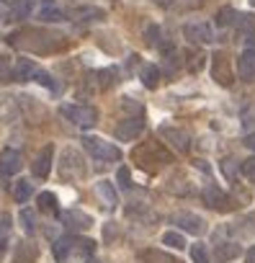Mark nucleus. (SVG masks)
Wrapping results in <instances>:
<instances>
[{
	"instance_id": "nucleus-1",
	"label": "nucleus",
	"mask_w": 255,
	"mask_h": 263,
	"mask_svg": "<svg viewBox=\"0 0 255 263\" xmlns=\"http://www.w3.org/2000/svg\"><path fill=\"white\" fill-rule=\"evenodd\" d=\"M95 242L88 237H60L54 240V258L62 263H83L90 258Z\"/></svg>"
},
{
	"instance_id": "nucleus-2",
	"label": "nucleus",
	"mask_w": 255,
	"mask_h": 263,
	"mask_svg": "<svg viewBox=\"0 0 255 263\" xmlns=\"http://www.w3.org/2000/svg\"><path fill=\"white\" fill-rule=\"evenodd\" d=\"M83 147L90 153V158L101 160V163H116L121 160V150L101 137H83Z\"/></svg>"
},
{
	"instance_id": "nucleus-3",
	"label": "nucleus",
	"mask_w": 255,
	"mask_h": 263,
	"mask_svg": "<svg viewBox=\"0 0 255 263\" xmlns=\"http://www.w3.org/2000/svg\"><path fill=\"white\" fill-rule=\"evenodd\" d=\"M60 114H62L67 121H72V124H77V126H83V129H88V126H93V124L98 121V111H95L93 106L62 103V106H60Z\"/></svg>"
},
{
	"instance_id": "nucleus-4",
	"label": "nucleus",
	"mask_w": 255,
	"mask_h": 263,
	"mask_svg": "<svg viewBox=\"0 0 255 263\" xmlns=\"http://www.w3.org/2000/svg\"><path fill=\"white\" fill-rule=\"evenodd\" d=\"M62 158H65L62 165H60V176H62V178H67V181H77V178L85 176V165L80 163V158H77L75 150H65Z\"/></svg>"
},
{
	"instance_id": "nucleus-5",
	"label": "nucleus",
	"mask_w": 255,
	"mask_h": 263,
	"mask_svg": "<svg viewBox=\"0 0 255 263\" xmlns=\"http://www.w3.org/2000/svg\"><path fill=\"white\" fill-rule=\"evenodd\" d=\"M145 132V119L142 116H129V119H124L116 129H113V135H116V140H137L140 135Z\"/></svg>"
},
{
	"instance_id": "nucleus-6",
	"label": "nucleus",
	"mask_w": 255,
	"mask_h": 263,
	"mask_svg": "<svg viewBox=\"0 0 255 263\" xmlns=\"http://www.w3.org/2000/svg\"><path fill=\"white\" fill-rule=\"evenodd\" d=\"M211 78L219 83V85H224V88H229L232 85V67H229V60H227V54L224 52H217L214 54V60H211Z\"/></svg>"
},
{
	"instance_id": "nucleus-7",
	"label": "nucleus",
	"mask_w": 255,
	"mask_h": 263,
	"mask_svg": "<svg viewBox=\"0 0 255 263\" xmlns=\"http://www.w3.org/2000/svg\"><path fill=\"white\" fill-rule=\"evenodd\" d=\"M60 219L67 230L72 232H83V230H90L93 227V217L80 212V209H70V212H60Z\"/></svg>"
},
{
	"instance_id": "nucleus-8",
	"label": "nucleus",
	"mask_w": 255,
	"mask_h": 263,
	"mask_svg": "<svg viewBox=\"0 0 255 263\" xmlns=\"http://www.w3.org/2000/svg\"><path fill=\"white\" fill-rule=\"evenodd\" d=\"M183 36H186L188 42H193V44H209V42L214 39V31H211L209 24L193 21V24H186V26H183Z\"/></svg>"
},
{
	"instance_id": "nucleus-9",
	"label": "nucleus",
	"mask_w": 255,
	"mask_h": 263,
	"mask_svg": "<svg viewBox=\"0 0 255 263\" xmlns=\"http://www.w3.org/2000/svg\"><path fill=\"white\" fill-rule=\"evenodd\" d=\"M173 222H175L181 230L191 232V235H201V232L206 230V222H204L199 214H193V212H175V214H173Z\"/></svg>"
},
{
	"instance_id": "nucleus-10",
	"label": "nucleus",
	"mask_w": 255,
	"mask_h": 263,
	"mask_svg": "<svg viewBox=\"0 0 255 263\" xmlns=\"http://www.w3.org/2000/svg\"><path fill=\"white\" fill-rule=\"evenodd\" d=\"M201 199H204V204H206L209 209H217V212H224V209H227V201H229V196H227L219 186H214V183H209V186L204 189Z\"/></svg>"
},
{
	"instance_id": "nucleus-11",
	"label": "nucleus",
	"mask_w": 255,
	"mask_h": 263,
	"mask_svg": "<svg viewBox=\"0 0 255 263\" xmlns=\"http://www.w3.org/2000/svg\"><path fill=\"white\" fill-rule=\"evenodd\" d=\"M160 137H165L175 150H188V145H191V140H188V135L183 129H175V126H160Z\"/></svg>"
},
{
	"instance_id": "nucleus-12",
	"label": "nucleus",
	"mask_w": 255,
	"mask_h": 263,
	"mask_svg": "<svg viewBox=\"0 0 255 263\" xmlns=\"http://www.w3.org/2000/svg\"><path fill=\"white\" fill-rule=\"evenodd\" d=\"M52 158H54V147H52V145H44V150L36 155V160H34V168H31L36 178H47V176H49Z\"/></svg>"
},
{
	"instance_id": "nucleus-13",
	"label": "nucleus",
	"mask_w": 255,
	"mask_h": 263,
	"mask_svg": "<svg viewBox=\"0 0 255 263\" xmlns=\"http://www.w3.org/2000/svg\"><path fill=\"white\" fill-rule=\"evenodd\" d=\"M237 75L250 80L255 75V47H247L240 57H237Z\"/></svg>"
},
{
	"instance_id": "nucleus-14",
	"label": "nucleus",
	"mask_w": 255,
	"mask_h": 263,
	"mask_svg": "<svg viewBox=\"0 0 255 263\" xmlns=\"http://www.w3.org/2000/svg\"><path fill=\"white\" fill-rule=\"evenodd\" d=\"M18 171H21V153H16V150H3L0 153V173L13 176Z\"/></svg>"
},
{
	"instance_id": "nucleus-15",
	"label": "nucleus",
	"mask_w": 255,
	"mask_h": 263,
	"mask_svg": "<svg viewBox=\"0 0 255 263\" xmlns=\"http://www.w3.org/2000/svg\"><path fill=\"white\" fill-rule=\"evenodd\" d=\"M93 194H95V199H98L101 204H106V209H113L116 201H119V196H116V191H113V186H111L108 181H98V183L93 186Z\"/></svg>"
},
{
	"instance_id": "nucleus-16",
	"label": "nucleus",
	"mask_w": 255,
	"mask_h": 263,
	"mask_svg": "<svg viewBox=\"0 0 255 263\" xmlns=\"http://www.w3.org/2000/svg\"><path fill=\"white\" fill-rule=\"evenodd\" d=\"M140 80H142L145 88H158V83H160V67L145 62V65L140 67Z\"/></svg>"
},
{
	"instance_id": "nucleus-17",
	"label": "nucleus",
	"mask_w": 255,
	"mask_h": 263,
	"mask_svg": "<svg viewBox=\"0 0 255 263\" xmlns=\"http://www.w3.org/2000/svg\"><path fill=\"white\" fill-rule=\"evenodd\" d=\"M234 29L240 36H252L255 34V13H237Z\"/></svg>"
},
{
	"instance_id": "nucleus-18",
	"label": "nucleus",
	"mask_w": 255,
	"mask_h": 263,
	"mask_svg": "<svg viewBox=\"0 0 255 263\" xmlns=\"http://www.w3.org/2000/svg\"><path fill=\"white\" fill-rule=\"evenodd\" d=\"M240 255V245L234 240H217V258L219 260H232Z\"/></svg>"
},
{
	"instance_id": "nucleus-19",
	"label": "nucleus",
	"mask_w": 255,
	"mask_h": 263,
	"mask_svg": "<svg viewBox=\"0 0 255 263\" xmlns=\"http://www.w3.org/2000/svg\"><path fill=\"white\" fill-rule=\"evenodd\" d=\"M36 13H39V18H42V21H49V24H52V21H62V11L52 3V0H44V3L39 6V11H36Z\"/></svg>"
},
{
	"instance_id": "nucleus-20",
	"label": "nucleus",
	"mask_w": 255,
	"mask_h": 263,
	"mask_svg": "<svg viewBox=\"0 0 255 263\" xmlns=\"http://www.w3.org/2000/svg\"><path fill=\"white\" fill-rule=\"evenodd\" d=\"M36 70H39V67H36L31 60H18V65H16V70H13V80H29V78H34Z\"/></svg>"
},
{
	"instance_id": "nucleus-21",
	"label": "nucleus",
	"mask_w": 255,
	"mask_h": 263,
	"mask_svg": "<svg viewBox=\"0 0 255 263\" xmlns=\"http://www.w3.org/2000/svg\"><path fill=\"white\" fill-rule=\"evenodd\" d=\"M70 16H72L75 21H101L106 13H103L101 8H75Z\"/></svg>"
},
{
	"instance_id": "nucleus-22",
	"label": "nucleus",
	"mask_w": 255,
	"mask_h": 263,
	"mask_svg": "<svg viewBox=\"0 0 255 263\" xmlns=\"http://www.w3.org/2000/svg\"><path fill=\"white\" fill-rule=\"evenodd\" d=\"M39 209H42V212H49V214H57V217H60V206H57V196H54L52 191H44V194L39 196Z\"/></svg>"
},
{
	"instance_id": "nucleus-23",
	"label": "nucleus",
	"mask_w": 255,
	"mask_h": 263,
	"mask_svg": "<svg viewBox=\"0 0 255 263\" xmlns=\"http://www.w3.org/2000/svg\"><path fill=\"white\" fill-rule=\"evenodd\" d=\"M21 227H24V232L26 235H34V230H36V217H34V212L31 209H21Z\"/></svg>"
},
{
	"instance_id": "nucleus-24",
	"label": "nucleus",
	"mask_w": 255,
	"mask_h": 263,
	"mask_svg": "<svg viewBox=\"0 0 255 263\" xmlns=\"http://www.w3.org/2000/svg\"><path fill=\"white\" fill-rule=\"evenodd\" d=\"M234 18H237V11L229 8V6H224L217 13V26H229V24H234Z\"/></svg>"
},
{
	"instance_id": "nucleus-25",
	"label": "nucleus",
	"mask_w": 255,
	"mask_h": 263,
	"mask_svg": "<svg viewBox=\"0 0 255 263\" xmlns=\"http://www.w3.org/2000/svg\"><path fill=\"white\" fill-rule=\"evenodd\" d=\"M31 194H34V189H31V183H29V181H18V183H16V189H13L16 201H29V199H31Z\"/></svg>"
},
{
	"instance_id": "nucleus-26",
	"label": "nucleus",
	"mask_w": 255,
	"mask_h": 263,
	"mask_svg": "<svg viewBox=\"0 0 255 263\" xmlns=\"http://www.w3.org/2000/svg\"><path fill=\"white\" fill-rule=\"evenodd\" d=\"M163 242H165L168 248H175V250H183V248H186V237H183L181 232H165V235H163Z\"/></svg>"
},
{
	"instance_id": "nucleus-27",
	"label": "nucleus",
	"mask_w": 255,
	"mask_h": 263,
	"mask_svg": "<svg viewBox=\"0 0 255 263\" xmlns=\"http://www.w3.org/2000/svg\"><path fill=\"white\" fill-rule=\"evenodd\" d=\"M29 13H31V3H29V0H13V8H11L13 18H26Z\"/></svg>"
},
{
	"instance_id": "nucleus-28",
	"label": "nucleus",
	"mask_w": 255,
	"mask_h": 263,
	"mask_svg": "<svg viewBox=\"0 0 255 263\" xmlns=\"http://www.w3.org/2000/svg\"><path fill=\"white\" fill-rule=\"evenodd\" d=\"M191 258H193V263H209V253H206V248L201 242H196L191 248Z\"/></svg>"
},
{
	"instance_id": "nucleus-29",
	"label": "nucleus",
	"mask_w": 255,
	"mask_h": 263,
	"mask_svg": "<svg viewBox=\"0 0 255 263\" xmlns=\"http://www.w3.org/2000/svg\"><path fill=\"white\" fill-rule=\"evenodd\" d=\"M34 80H36V83H44V85H47V88H52V90H60V88H57V83L52 80V75H49V72H44V70H36V72H34Z\"/></svg>"
},
{
	"instance_id": "nucleus-30",
	"label": "nucleus",
	"mask_w": 255,
	"mask_h": 263,
	"mask_svg": "<svg viewBox=\"0 0 255 263\" xmlns=\"http://www.w3.org/2000/svg\"><path fill=\"white\" fill-rule=\"evenodd\" d=\"M240 171H242V176H245L247 181L255 183V158H247V160L240 165Z\"/></svg>"
},
{
	"instance_id": "nucleus-31",
	"label": "nucleus",
	"mask_w": 255,
	"mask_h": 263,
	"mask_svg": "<svg viewBox=\"0 0 255 263\" xmlns=\"http://www.w3.org/2000/svg\"><path fill=\"white\" fill-rule=\"evenodd\" d=\"M116 178H119V183H121L124 189H129V186H132V173H129V168H119Z\"/></svg>"
},
{
	"instance_id": "nucleus-32",
	"label": "nucleus",
	"mask_w": 255,
	"mask_h": 263,
	"mask_svg": "<svg viewBox=\"0 0 255 263\" xmlns=\"http://www.w3.org/2000/svg\"><path fill=\"white\" fill-rule=\"evenodd\" d=\"M222 171H224V176H227V178H234V160H232V158L222 160Z\"/></svg>"
},
{
	"instance_id": "nucleus-33",
	"label": "nucleus",
	"mask_w": 255,
	"mask_h": 263,
	"mask_svg": "<svg viewBox=\"0 0 255 263\" xmlns=\"http://www.w3.org/2000/svg\"><path fill=\"white\" fill-rule=\"evenodd\" d=\"M111 75H116V70H106V72H98V78H101V85L106 88V85H111Z\"/></svg>"
},
{
	"instance_id": "nucleus-34",
	"label": "nucleus",
	"mask_w": 255,
	"mask_h": 263,
	"mask_svg": "<svg viewBox=\"0 0 255 263\" xmlns=\"http://www.w3.org/2000/svg\"><path fill=\"white\" fill-rule=\"evenodd\" d=\"M158 34H160V29L158 26H150L147 29V44H155L158 42Z\"/></svg>"
},
{
	"instance_id": "nucleus-35",
	"label": "nucleus",
	"mask_w": 255,
	"mask_h": 263,
	"mask_svg": "<svg viewBox=\"0 0 255 263\" xmlns=\"http://www.w3.org/2000/svg\"><path fill=\"white\" fill-rule=\"evenodd\" d=\"M8 222H11V217H8V214H3V217H0V232H3V235L8 232Z\"/></svg>"
},
{
	"instance_id": "nucleus-36",
	"label": "nucleus",
	"mask_w": 255,
	"mask_h": 263,
	"mask_svg": "<svg viewBox=\"0 0 255 263\" xmlns=\"http://www.w3.org/2000/svg\"><path fill=\"white\" fill-rule=\"evenodd\" d=\"M245 263H255V245L247 250V255H245Z\"/></svg>"
},
{
	"instance_id": "nucleus-37",
	"label": "nucleus",
	"mask_w": 255,
	"mask_h": 263,
	"mask_svg": "<svg viewBox=\"0 0 255 263\" xmlns=\"http://www.w3.org/2000/svg\"><path fill=\"white\" fill-rule=\"evenodd\" d=\"M245 145H247L250 150H255V132H252V135H250V137L245 140Z\"/></svg>"
},
{
	"instance_id": "nucleus-38",
	"label": "nucleus",
	"mask_w": 255,
	"mask_h": 263,
	"mask_svg": "<svg viewBox=\"0 0 255 263\" xmlns=\"http://www.w3.org/2000/svg\"><path fill=\"white\" fill-rule=\"evenodd\" d=\"M155 3H158V6H170L173 0H155Z\"/></svg>"
},
{
	"instance_id": "nucleus-39",
	"label": "nucleus",
	"mask_w": 255,
	"mask_h": 263,
	"mask_svg": "<svg viewBox=\"0 0 255 263\" xmlns=\"http://www.w3.org/2000/svg\"><path fill=\"white\" fill-rule=\"evenodd\" d=\"M6 250V237H0V253Z\"/></svg>"
}]
</instances>
